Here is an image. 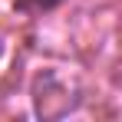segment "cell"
Masks as SVG:
<instances>
[{
	"label": "cell",
	"mask_w": 122,
	"mask_h": 122,
	"mask_svg": "<svg viewBox=\"0 0 122 122\" xmlns=\"http://www.w3.org/2000/svg\"><path fill=\"white\" fill-rule=\"evenodd\" d=\"M63 0H17V10H23V13H46V10H53Z\"/></svg>",
	"instance_id": "cell-1"
}]
</instances>
